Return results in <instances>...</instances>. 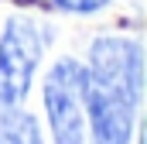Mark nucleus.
Wrapping results in <instances>:
<instances>
[{"mask_svg":"<svg viewBox=\"0 0 147 144\" xmlns=\"http://www.w3.org/2000/svg\"><path fill=\"white\" fill-rule=\"evenodd\" d=\"M144 100V45L99 35L86 58V137L92 144H130Z\"/></svg>","mask_w":147,"mask_h":144,"instance_id":"obj_1","label":"nucleus"},{"mask_svg":"<svg viewBox=\"0 0 147 144\" xmlns=\"http://www.w3.org/2000/svg\"><path fill=\"white\" fill-rule=\"evenodd\" d=\"M48 38L51 31L41 28L34 17H24V14L7 17L0 35V113L28 100Z\"/></svg>","mask_w":147,"mask_h":144,"instance_id":"obj_2","label":"nucleus"},{"mask_svg":"<svg viewBox=\"0 0 147 144\" xmlns=\"http://www.w3.org/2000/svg\"><path fill=\"white\" fill-rule=\"evenodd\" d=\"M45 113H48V130L55 144H86V65L65 55L58 58L45 82Z\"/></svg>","mask_w":147,"mask_h":144,"instance_id":"obj_3","label":"nucleus"},{"mask_svg":"<svg viewBox=\"0 0 147 144\" xmlns=\"http://www.w3.org/2000/svg\"><path fill=\"white\" fill-rule=\"evenodd\" d=\"M0 144H45L38 117L21 107L3 110L0 113Z\"/></svg>","mask_w":147,"mask_h":144,"instance_id":"obj_4","label":"nucleus"},{"mask_svg":"<svg viewBox=\"0 0 147 144\" xmlns=\"http://www.w3.org/2000/svg\"><path fill=\"white\" fill-rule=\"evenodd\" d=\"M106 3L110 0H51V7L62 14H99Z\"/></svg>","mask_w":147,"mask_h":144,"instance_id":"obj_5","label":"nucleus"}]
</instances>
